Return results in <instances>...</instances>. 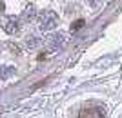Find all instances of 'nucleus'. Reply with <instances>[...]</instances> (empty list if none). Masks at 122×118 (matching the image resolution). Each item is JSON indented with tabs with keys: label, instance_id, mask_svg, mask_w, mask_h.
Listing matches in <instances>:
<instances>
[{
	"label": "nucleus",
	"instance_id": "f257e3e1",
	"mask_svg": "<svg viewBox=\"0 0 122 118\" xmlns=\"http://www.w3.org/2000/svg\"><path fill=\"white\" fill-rule=\"evenodd\" d=\"M56 24H58V15H56L55 11L46 9V11H42L40 15H38V27H40V31L55 29Z\"/></svg>",
	"mask_w": 122,
	"mask_h": 118
},
{
	"label": "nucleus",
	"instance_id": "f03ea898",
	"mask_svg": "<svg viewBox=\"0 0 122 118\" xmlns=\"http://www.w3.org/2000/svg\"><path fill=\"white\" fill-rule=\"evenodd\" d=\"M66 42H67V36L66 33H51L49 36L46 38V44L47 47H49L51 51H56V49H62V47L66 46Z\"/></svg>",
	"mask_w": 122,
	"mask_h": 118
},
{
	"label": "nucleus",
	"instance_id": "7ed1b4c3",
	"mask_svg": "<svg viewBox=\"0 0 122 118\" xmlns=\"http://www.w3.org/2000/svg\"><path fill=\"white\" fill-rule=\"evenodd\" d=\"M18 18L16 16H7L4 22V31L7 33V35H15L16 31H18Z\"/></svg>",
	"mask_w": 122,
	"mask_h": 118
},
{
	"label": "nucleus",
	"instance_id": "20e7f679",
	"mask_svg": "<svg viewBox=\"0 0 122 118\" xmlns=\"http://www.w3.org/2000/svg\"><path fill=\"white\" fill-rule=\"evenodd\" d=\"M15 73H16L15 67H11V66H0V80H9Z\"/></svg>",
	"mask_w": 122,
	"mask_h": 118
},
{
	"label": "nucleus",
	"instance_id": "39448f33",
	"mask_svg": "<svg viewBox=\"0 0 122 118\" xmlns=\"http://www.w3.org/2000/svg\"><path fill=\"white\" fill-rule=\"evenodd\" d=\"M42 46V40L38 36H27L25 38V47H29V49H36V47Z\"/></svg>",
	"mask_w": 122,
	"mask_h": 118
},
{
	"label": "nucleus",
	"instance_id": "423d86ee",
	"mask_svg": "<svg viewBox=\"0 0 122 118\" xmlns=\"http://www.w3.org/2000/svg\"><path fill=\"white\" fill-rule=\"evenodd\" d=\"M106 113L104 107H97V109H87V113H80V116H102Z\"/></svg>",
	"mask_w": 122,
	"mask_h": 118
},
{
	"label": "nucleus",
	"instance_id": "0eeeda50",
	"mask_svg": "<svg viewBox=\"0 0 122 118\" xmlns=\"http://www.w3.org/2000/svg\"><path fill=\"white\" fill-rule=\"evenodd\" d=\"M22 18H24V20H33V18H35V7H33V5L25 7L24 13H22Z\"/></svg>",
	"mask_w": 122,
	"mask_h": 118
},
{
	"label": "nucleus",
	"instance_id": "6e6552de",
	"mask_svg": "<svg viewBox=\"0 0 122 118\" xmlns=\"http://www.w3.org/2000/svg\"><path fill=\"white\" fill-rule=\"evenodd\" d=\"M84 24H86V20H84V18H78L75 24H71V31H78V29H82V27H84Z\"/></svg>",
	"mask_w": 122,
	"mask_h": 118
},
{
	"label": "nucleus",
	"instance_id": "1a4fd4ad",
	"mask_svg": "<svg viewBox=\"0 0 122 118\" xmlns=\"http://www.w3.org/2000/svg\"><path fill=\"white\" fill-rule=\"evenodd\" d=\"M4 11H5V4H4V2H2V0H0V15H2Z\"/></svg>",
	"mask_w": 122,
	"mask_h": 118
}]
</instances>
